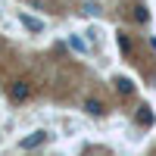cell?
Returning <instances> with one entry per match:
<instances>
[{"mask_svg":"<svg viewBox=\"0 0 156 156\" xmlns=\"http://www.w3.org/2000/svg\"><path fill=\"white\" fill-rule=\"evenodd\" d=\"M28 94H31V84L25 81V78L12 81V87H9V100H12V103H22V100H28Z\"/></svg>","mask_w":156,"mask_h":156,"instance_id":"cell-1","label":"cell"},{"mask_svg":"<svg viewBox=\"0 0 156 156\" xmlns=\"http://www.w3.org/2000/svg\"><path fill=\"white\" fill-rule=\"evenodd\" d=\"M112 84H115V90H119L122 97H131L134 94V81H131V78H115Z\"/></svg>","mask_w":156,"mask_h":156,"instance_id":"cell-4","label":"cell"},{"mask_svg":"<svg viewBox=\"0 0 156 156\" xmlns=\"http://www.w3.org/2000/svg\"><path fill=\"white\" fill-rule=\"evenodd\" d=\"M134 119H137L140 125H153V112H150V106H140V109H137V115H134Z\"/></svg>","mask_w":156,"mask_h":156,"instance_id":"cell-7","label":"cell"},{"mask_svg":"<svg viewBox=\"0 0 156 156\" xmlns=\"http://www.w3.org/2000/svg\"><path fill=\"white\" fill-rule=\"evenodd\" d=\"M115 44H119V50H122L125 56H131V53H134V47H131V37H128L125 31H119V34H115Z\"/></svg>","mask_w":156,"mask_h":156,"instance_id":"cell-5","label":"cell"},{"mask_svg":"<svg viewBox=\"0 0 156 156\" xmlns=\"http://www.w3.org/2000/svg\"><path fill=\"white\" fill-rule=\"evenodd\" d=\"M84 112H87V115H94V119H100V115H106V106H103L100 100L90 97V100H84Z\"/></svg>","mask_w":156,"mask_h":156,"instance_id":"cell-3","label":"cell"},{"mask_svg":"<svg viewBox=\"0 0 156 156\" xmlns=\"http://www.w3.org/2000/svg\"><path fill=\"white\" fill-rule=\"evenodd\" d=\"M19 22L25 25L28 31H44V22H37V19H31L28 12H19Z\"/></svg>","mask_w":156,"mask_h":156,"instance_id":"cell-6","label":"cell"},{"mask_svg":"<svg viewBox=\"0 0 156 156\" xmlns=\"http://www.w3.org/2000/svg\"><path fill=\"white\" fill-rule=\"evenodd\" d=\"M44 140H47V131H44V128H37V131H31L28 137L19 140V150H34V147H41Z\"/></svg>","mask_w":156,"mask_h":156,"instance_id":"cell-2","label":"cell"},{"mask_svg":"<svg viewBox=\"0 0 156 156\" xmlns=\"http://www.w3.org/2000/svg\"><path fill=\"white\" fill-rule=\"evenodd\" d=\"M81 12H87V16H97V12H100V3H84Z\"/></svg>","mask_w":156,"mask_h":156,"instance_id":"cell-10","label":"cell"},{"mask_svg":"<svg viewBox=\"0 0 156 156\" xmlns=\"http://www.w3.org/2000/svg\"><path fill=\"white\" fill-rule=\"evenodd\" d=\"M134 19H137V22H150V9H147L144 3H137V6H134Z\"/></svg>","mask_w":156,"mask_h":156,"instance_id":"cell-8","label":"cell"},{"mask_svg":"<svg viewBox=\"0 0 156 156\" xmlns=\"http://www.w3.org/2000/svg\"><path fill=\"white\" fill-rule=\"evenodd\" d=\"M69 47L78 50V53H84V41H81V37H75V34H69Z\"/></svg>","mask_w":156,"mask_h":156,"instance_id":"cell-9","label":"cell"}]
</instances>
